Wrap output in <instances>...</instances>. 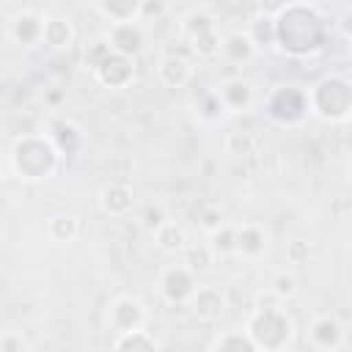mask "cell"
<instances>
[{
	"mask_svg": "<svg viewBox=\"0 0 352 352\" xmlns=\"http://www.w3.org/2000/svg\"><path fill=\"white\" fill-rule=\"evenodd\" d=\"M74 41V28L69 19L63 16H47V25H44V44L55 47V50H66L72 47Z\"/></svg>",
	"mask_w": 352,
	"mask_h": 352,
	"instance_id": "22",
	"label": "cell"
},
{
	"mask_svg": "<svg viewBox=\"0 0 352 352\" xmlns=\"http://www.w3.org/2000/svg\"><path fill=\"white\" fill-rule=\"evenodd\" d=\"M44 135L52 140V146L60 151V157H74L82 146V129L77 121L66 118V116H55L47 121Z\"/></svg>",
	"mask_w": 352,
	"mask_h": 352,
	"instance_id": "9",
	"label": "cell"
},
{
	"mask_svg": "<svg viewBox=\"0 0 352 352\" xmlns=\"http://www.w3.org/2000/svg\"><path fill=\"white\" fill-rule=\"evenodd\" d=\"M294 292H297V280H294V275H286V272L275 275V280H272V294H275L278 300L292 297Z\"/></svg>",
	"mask_w": 352,
	"mask_h": 352,
	"instance_id": "31",
	"label": "cell"
},
{
	"mask_svg": "<svg viewBox=\"0 0 352 352\" xmlns=\"http://www.w3.org/2000/svg\"><path fill=\"white\" fill-rule=\"evenodd\" d=\"M195 113H198V118H201L204 124H217V121L226 116V107H223L217 91H204V94L198 96V102H195Z\"/></svg>",
	"mask_w": 352,
	"mask_h": 352,
	"instance_id": "25",
	"label": "cell"
},
{
	"mask_svg": "<svg viewBox=\"0 0 352 352\" xmlns=\"http://www.w3.org/2000/svg\"><path fill=\"white\" fill-rule=\"evenodd\" d=\"M44 25H47V16L25 8L8 19V36L22 47H36L44 41Z\"/></svg>",
	"mask_w": 352,
	"mask_h": 352,
	"instance_id": "10",
	"label": "cell"
},
{
	"mask_svg": "<svg viewBox=\"0 0 352 352\" xmlns=\"http://www.w3.org/2000/svg\"><path fill=\"white\" fill-rule=\"evenodd\" d=\"M60 151L47 135H22L8 148V170L22 182H41L58 170Z\"/></svg>",
	"mask_w": 352,
	"mask_h": 352,
	"instance_id": "2",
	"label": "cell"
},
{
	"mask_svg": "<svg viewBox=\"0 0 352 352\" xmlns=\"http://www.w3.org/2000/svg\"><path fill=\"white\" fill-rule=\"evenodd\" d=\"M267 113L278 124H300L311 107H308V91L297 85H278L267 99Z\"/></svg>",
	"mask_w": 352,
	"mask_h": 352,
	"instance_id": "6",
	"label": "cell"
},
{
	"mask_svg": "<svg viewBox=\"0 0 352 352\" xmlns=\"http://www.w3.org/2000/svg\"><path fill=\"white\" fill-rule=\"evenodd\" d=\"M217 96L226 107V113H245L253 104V85L242 77H228L217 85Z\"/></svg>",
	"mask_w": 352,
	"mask_h": 352,
	"instance_id": "14",
	"label": "cell"
},
{
	"mask_svg": "<svg viewBox=\"0 0 352 352\" xmlns=\"http://www.w3.org/2000/svg\"><path fill=\"white\" fill-rule=\"evenodd\" d=\"M248 33H250V38H253V44L258 50L261 47H272L275 44V16H270V14L261 11L258 16H253Z\"/></svg>",
	"mask_w": 352,
	"mask_h": 352,
	"instance_id": "24",
	"label": "cell"
},
{
	"mask_svg": "<svg viewBox=\"0 0 352 352\" xmlns=\"http://www.w3.org/2000/svg\"><path fill=\"white\" fill-rule=\"evenodd\" d=\"M154 234V245L162 250V253H182L184 245H187V231L173 223V220H165L160 228L151 231Z\"/></svg>",
	"mask_w": 352,
	"mask_h": 352,
	"instance_id": "21",
	"label": "cell"
},
{
	"mask_svg": "<svg viewBox=\"0 0 352 352\" xmlns=\"http://www.w3.org/2000/svg\"><path fill=\"white\" fill-rule=\"evenodd\" d=\"M236 228L239 226L223 223L220 228H214L209 234V248H212L214 256H231V253H236Z\"/></svg>",
	"mask_w": 352,
	"mask_h": 352,
	"instance_id": "27",
	"label": "cell"
},
{
	"mask_svg": "<svg viewBox=\"0 0 352 352\" xmlns=\"http://www.w3.org/2000/svg\"><path fill=\"white\" fill-rule=\"evenodd\" d=\"M212 258H214V253H212L209 242H201V245L187 242L184 250H182V261H184L195 275H198V272H206L209 264H212Z\"/></svg>",
	"mask_w": 352,
	"mask_h": 352,
	"instance_id": "23",
	"label": "cell"
},
{
	"mask_svg": "<svg viewBox=\"0 0 352 352\" xmlns=\"http://www.w3.org/2000/svg\"><path fill=\"white\" fill-rule=\"evenodd\" d=\"M143 3L146 0H96L99 14L110 25H116V22H140Z\"/></svg>",
	"mask_w": 352,
	"mask_h": 352,
	"instance_id": "19",
	"label": "cell"
},
{
	"mask_svg": "<svg viewBox=\"0 0 352 352\" xmlns=\"http://www.w3.org/2000/svg\"><path fill=\"white\" fill-rule=\"evenodd\" d=\"M349 176H352V168H349Z\"/></svg>",
	"mask_w": 352,
	"mask_h": 352,
	"instance_id": "37",
	"label": "cell"
},
{
	"mask_svg": "<svg viewBox=\"0 0 352 352\" xmlns=\"http://www.w3.org/2000/svg\"><path fill=\"white\" fill-rule=\"evenodd\" d=\"M341 30L352 38V14H344V16H341Z\"/></svg>",
	"mask_w": 352,
	"mask_h": 352,
	"instance_id": "35",
	"label": "cell"
},
{
	"mask_svg": "<svg viewBox=\"0 0 352 352\" xmlns=\"http://www.w3.org/2000/svg\"><path fill=\"white\" fill-rule=\"evenodd\" d=\"M116 349H157V338H151L143 327L138 330H126V333H118V338L113 341Z\"/></svg>",
	"mask_w": 352,
	"mask_h": 352,
	"instance_id": "29",
	"label": "cell"
},
{
	"mask_svg": "<svg viewBox=\"0 0 352 352\" xmlns=\"http://www.w3.org/2000/svg\"><path fill=\"white\" fill-rule=\"evenodd\" d=\"M195 272L184 264V261H179V264H170V267H165L162 270V275H160V294L168 300V302H190V297L195 294V289H198V283H195Z\"/></svg>",
	"mask_w": 352,
	"mask_h": 352,
	"instance_id": "7",
	"label": "cell"
},
{
	"mask_svg": "<svg viewBox=\"0 0 352 352\" xmlns=\"http://www.w3.org/2000/svg\"><path fill=\"white\" fill-rule=\"evenodd\" d=\"M47 231L58 242H72L80 234V217L77 214H55V217H50Z\"/></svg>",
	"mask_w": 352,
	"mask_h": 352,
	"instance_id": "26",
	"label": "cell"
},
{
	"mask_svg": "<svg viewBox=\"0 0 352 352\" xmlns=\"http://www.w3.org/2000/svg\"><path fill=\"white\" fill-rule=\"evenodd\" d=\"M245 330L250 333V338L256 341L258 349H280V346L289 344L294 324H292V319L286 316L283 308H278V305H261V308L253 311V316L248 319V327Z\"/></svg>",
	"mask_w": 352,
	"mask_h": 352,
	"instance_id": "4",
	"label": "cell"
},
{
	"mask_svg": "<svg viewBox=\"0 0 352 352\" xmlns=\"http://www.w3.org/2000/svg\"><path fill=\"white\" fill-rule=\"evenodd\" d=\"M264 253H267V236H264V231L258 226H253V223L239 226L236 228V256L253 261V258H258Z\"/></svg>",
	"mask_w": 352,
	"mask_h": 352,
	"instance_id": "20",
	"label": "cell"
},
{
	"mask_svg": "<svg viewBox=\"0 0 352 352\" xmlns=\"http://www.w3.org/2000/svg\"><path fill=\"white\" fill-rule=\"evenodd\" d=\"M258 52V47L253 44L248 30H231L223 36L220 41V60H226L228 66H245L248 60H253Z\"/></svg>",
	"mask_w": 352,
	"mask_h": 352,
	"instance_id": "12",
	"label": "cell"
},
{
	"mask_svg": "<svg viewBox=\"0 0 352 352\" xmlns=\"http://www.w3.org/2000/svg\"><path fill=\"white\" fill-rule=\"evenodd\" d=\"M110 52H113V50H110V41H107L104 36H94V38H88L85 47H82V63H85V69L94 72Z\"/></svg>",
	"mask_w": 352,
	"mask_h": 352,
	"instance_id": "28",
	"label": "cell"
},
{
	"mask_svg": "<svg viewBox=\"0 0 352 352\" xmlns=\"http://www.w3.org/2000/svg\"><path fill=\"white\" fill-rule=\"evenodd\" d=\"M99 206L110 217H124L132 209V187L124 182H110L99 192Z\"/></svg>",
	"mask_w": 352,
	"mask_h": 352,
	"instance_id": "17",
	"label": "cell"
},
{
	"mask_svg": "<svg viewBox=\"0 0 352 352\" xmlns=\"http://www.w3.org/2000/svg\"><path fill=\"white\" fill-rule=\"evenodd\" d=\"M182 41L187 44L190 55L201 58V60H209V58H217L220 55V41H223V33L214 22L212 14H204V11H192L182 19Z\"/></svg>",
	"mask_w": 352,
	"mask_h": 352,
	"instance_id": "5",
	"label": "cell"
},
{
	"mask_svg": "<svg viewBox=\"0 0 352 352\" xmlns=\"http://www.w3.org/2000/svg\"><path fill=\"white\" fill-rule=\"evenodd\" d=\"M96 82H102L104 88H126L132 80H135V58H126V55H118V52H110L94 72Z\"/></svg>",
	"mask_w": 352,
	"mask_h": 352,
	"instance_id": "8",
	"label": "cell"
},
{
	"mask_svg": "<svg viewBox=\"0 0 352 352\" xmlns=\"http://www.w3.org/2000/svg\"><path fill=\"white\" fill-rule=\"evenodd\" d=\"M223 223H226V217H223L220 209H204V214H201V228H204L206 234H212V231L220 228Z\"/></svg>",
	"mask_w": 352,
	"mask_h": 352,
	"instance_id": "33",
	"label": "cell"
},
{
	"mask_svg": "<svg viewBox=\"0 0 352 352\" xmlns=\"http://www.w3.org/2000/svg\"><path fill=\"white\" fill-rule=\"evenodd\" d=\"M308 107L322 121H333V124L349 121V116H352V82L341 74L322 77L308 91Z\"/></svg>",
	"mask_w": 352,
	"mask_h": 352,
	"instance_id": "3",
	"label": "cell"
},
{
	"mask_svg": "<svg viewBox=\"0 0 352 352\" xmlns=\"http://www.w3.org/2000/svg\"><path fill=\"white\" fill-rule=\"evenodd\" d=\"M212 349H248V352H253V349H258L256 346V341L250 338V333L245 330H239V333H231V336H223V338H217L214 344H212Z\"/></svg>",
	"mask_w": 352,
	"mask_h": 352,
	"instance_id": "30",
	"label": "cell"
},
{
	"mask_svg": "<svg viewBox=\"0 0 352 352\" xmlns=\"http://www.w3.org/2000/svg\"><path fill=\"white\" fill-rule=\"evenodd\" d=\"M22 349H28V344L22 341V336H14L11 330L0 338V352H22Z\"/></svg>",
	"mask_w": 352,
	"mask_h": 352,
	"instance_id": "34",
	"label": "cell"
},
{
	"mask_svg": "<svg viewBox=\"0 0 352 352\" xmlns=\"http://www.w3.org/2000/svg\"><path fill=\"white\" fill-rule=\"evenodd\" d=\"M146 322V311L143 302L135 297H118L110 308V327L116 333H126V330H138Z\"/></svg>",
	"mask_w": 352,
	"mask_h": 352,
	"instance_id": "13",
	"label": "cell"
},
{
	"mask_svg": "<svg viewBox=\"0 0 352 352\" xmlns=\"http://www.w3.org/2000/svg\"><path fill=\"white\" fill-rule=\"evenodd\" d=\"M190 305L201 322H214L226 311V294L217 286H198L195 294L190 297Z\"/></svg>",
	"mask_w": 352,
	"mask_h": 352,
	"instance_id": "15",
	"label": "cell"
},
{
	"mask_svg": "<svg viewBox=\"0 0 352 352\" xmlns=\"http://www.w3.org/2000/svg\"><path fill=\"white\" fill-rule=\"evenodd\" d=\"M104 38L110 41V50L118 52V55H126V58H138L143 52V28L140 22H116L107 28Z\"/></svg>",
	"mask_w": 352,
	"mask_h": 352,
	"instance_id": "11",
	"label": "cell"
},
{
	"mask_svg": "<svg viewBox=\"0 0 352 352\" xmlns=\"http://www.w3.org/2000/svg\"><path fill=\"white\" fill-rule=\"evenodd\" d=\"M346 124H352V116H349V121H346Z\"/></svg>",
	"mask_w": 352,
	"mask_h": 352,
	"instance_id": "36",
	"label": "cell"
},
{
	"mask_svg": "<svg viewBox=\"0 0 352 352\" xmlns=\"http://www.w3.org/2000/svg\"><path fill=\"white\" fill-rule=\"evenodd\" d=\"M308 338L319 349H338L344 344V330L333 316H316L308 327Z\"/></svg>",
	"mask_w": 352,
	"mask_h": 352,
	"instance_id": "18",
	"label": "cell"
},
{
	"mask_svg": "<svg viewBox=\"0 0 352 352\" xmlns=\"http://www.w3.org/2000/svg\"><path fill=\"white\" fill-rule=\"evenodd\" d=\"M192 77V60L184 58V55H165L157 66V80L165 85V88H184Z\"/></svg>",
	"mask_w": 352,
	"mask_h": 352,
	"instance_id": "16",
	"label": "cell"
},
{
	"mask_svg": "<svg viewBox=\"0 0 352 352\" xmlns=\"http://www.w3.org/2000/svg\"><path fill=\"white\" fill-rule=\"evenodd\" d=\"M165 220H168V214H165L162 204H148V206H146V212H143V226H146L148 231L160 228Z\"/></svg>",
	"mask_w": 352,
	"mask_h": 352,
	"instance_id": "32",
	"label": "cell"
},
{
	"mask_svg": "<svg viewBox=\"0 0 352 352\" xmlns=\"http://www.w3.org/2000/svg\"><path fill=\"white\" fill-rule=\"evenodd\" d=\"M327 44V22L324 16L302 3H286V8L275 16V47L283 55L305 58Z\"/></svg>",
	"mask_w": 352,
	"mask_h": 352,
	"instance_id": "1",
	"label": "cell"
}]
</instances>
